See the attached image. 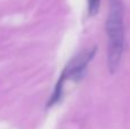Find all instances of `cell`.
Segmentation results:
<instances>
[{
  "label": "cell",
  "instance_id": "obj_1",
  "mask_svg": "<svg viewBox=\"0 0 130 129\" xmlns=\"http://www.w3.org/2000/svg\"><path fill=\"white\" fill-rule=\"evenodd\" d=\"M106 33L108 37V69L111 73H115L121 62L124 49L122 0H110L108 16L106 20Z\"/></svg>",
  "mask_w": 130,
  "mask_h": 129
},
{
  "label": "cell",
  "instance_id": "obj_2",
  "mask_svg": "<svg viewBox=\"0 0 130 129\" xmlns=\"http://www.w3.org/2000/svg\"><path fill=\"white\" fill-rule=\"evenodd\" d=\"M97 48L94 47L89 52H85L79 54L78 56H75L69 64L66 65V68L64 69V71L62 72L61 77H59L58 81H57L56 86H55V90L53 96L48 101L47 106H53L56 103H58L62 98V94H63V87L65 85V81L67 79H72L74 81H79L81 78L85 75V71L87 69L89 62L92 59L94 55L96 54Z\"/></svg>",
  "mask_w": 130,
  "mask_h": 129
},
{
  "label": "cell",
  "instance_id": "obj_3",
  "mask_svg": "<svg viewBox=\"0 0 130 129\" xmlns=\"http://www.w3.org/2000/svg\"><path fill=\"white\" fill-rule=\"evenodd\" d=\"M99 6H101V0H88V10L90 15L97 14Z\"/></svg>",
  "mask_w": 130,
  "mask_h": 129
}]
</instances>
